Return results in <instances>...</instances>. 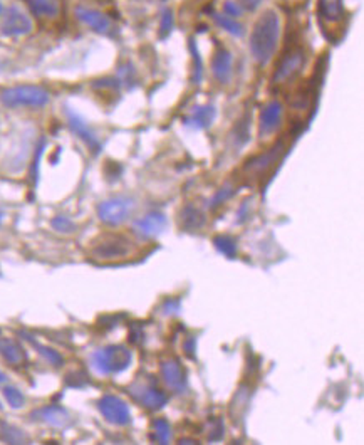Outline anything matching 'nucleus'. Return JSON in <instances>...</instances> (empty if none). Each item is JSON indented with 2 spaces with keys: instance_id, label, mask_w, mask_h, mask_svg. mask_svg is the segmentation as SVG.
<instances>
[{
  "instance_id": "obj_24",
  "label": "nucleus",
  "mask_w": 364,
  "mask_h": 445,
  "mask_svg": "<svg viewBox=\"0 0 364 445\" xmlns=\"http://www.w3.org/2000/svg\"><path fill=\"white\" fill-rule=\"evenodd\" d=\"M213 245L220 254L228 259L237 258V241L230 236H217L213 237Z\"/></svg>"
},
{
  "instance_id": "obj_3",
  "label": "nucleus",
  "mask_w": 364,
  "mask_h": 445,
  "mask_svg": "<svg viewBox=\"0 0 364 445\" xmlns=\"http://www.w3.org/2000/svg\"><path fill=\"white\" fill-rule=\"evenodd\" d=\"M49 91L35 84H19L2 89L0 101L8 108H42L49 103Z\"/></svg>"
},
{
  "instance_id": "obj_29",
  "label": "nucleus",
  "mask_w": 364,
  "mask_h": 445,
  "mask_svg": "<svg viewBox=\"0 0 364 445\" xmlns=\"http://www.w3.org/2000/svg\"><path fill=\"white\" fill-rule=\"evenodd\" d=\"M51 226L54 231L59 233H73L76 232V229H78V226H76L73 220L66 217V215H57V217H54Z\"/></svg>"
},
{
  "instance_id": "obj_23",
  "label": "nucleus",
  "mask_w": 364,
  "mask_h": 445,
  "mask_svg": "<svg viewBox=\"0 0 364 445\" xmlns=\"http://www.w3.org/2000/svg\"><path fill=\"white\" fill-rule=\"evenodd\" d=\"M22 336H24V338H25L27 341H29V343L33 345L34 348H37V352H39L40 354H42L44 358L47 359V363H51L52 366H62V363H64V358L61 357L59 352H56V349L49 348V346L39 345L37 341H35L30 335H27V333H22Z\"/></svg>"
},
{
  "instance_id": "obj_25",
  "label": "nucleus",
  "mask_w": 364,
  "mask_h": 445,
  "mask_svg": "<svg viewBox=\"0 0 364 445\" xmlns=\"http://www.w3.org/2000/svg\"><path fill=\"white\" fill-rule=\"evenodd\" d=\"M213 19L215 22H217V25L220 27V29L227 30L228 34L235 35V37H242L244 35V27H242V24H239L237 22V19H230V17L223 16V13H213Z\"/></svg>"
},
{
  "instance_id": "obj_2",
  "label": "nucleus",
  "mask_w": 364,
  "mask_h": 445,
  "mask_svg": "<svg viewBox=\"0 0 364 445\" xmlns=\"http://www.w3.org/2000/svg\"><path fill=\"white\" fill-rule=\"evenodd\" d=\"M133 362V353L124 345H110L96 349L91 357L94 370L101 375H115L124 371Z\"/></svg>"
},
{
  "instance_id": "obj_28",
  "label": "nucleus",
  "mask_w": 364,
  "mask_h": 445,
  "mask_svg": "<svg viewBox=\"0 0 364 445\" xmlns=\"http://www.w3.org/2000/svg\"><path fill=\"white\" fill-rule=\"evenodd\" d=\"M4 397H6L7 403L12 408H20L25 405L24 393H22L19 388H16V386H6V388H4Z\"/></svg>"
},
{
  "instance_id": "obj_39",
  "label": "nucleus",
  "mask_w": 364,
  "mask_h": 445,
  "mask_svg": "<svg viewBox=\"0 0 364 445\" xmlns=\"http://www.w3.org/2000/svg\"><path fill=\"white\" fill-rule=\"evenodd\" d=\"M180 442H183V444H196L195 440H192V439H183V440H180Z\"/></svg>"
},
{
  "instance_id": "obj_34",
  "label": "nucleus",
  "mask_w": 364,
  "mask_h": 445,
  "mask_svg": "<svg viewBox=\"0 0 364 445\" xmlns=\"http://www.w3.org/2000/svg\"><path fill=\"white\" fill-rule=\"evenodd\" d=\"M222 439H223V420L217 419L213 422L212 430H210L209 440L210 442H217V440H222Z\"/></svg>"
},
{
  "instance_id": "obj_4",
  "label": "nucleus",
  "mask_w": 364,
  "mask_h": 445,
  "mask_svg": "<svg viewBox=\"0 0 364 445\" xmlns=\"http://www.w3.org/2000/svg\"><path fill=\"white\" fill-rule=\"evenodd\" d=\"M128 393L131 395V398L138 405H141L150 412H160L168 403L166 393L155 385V381L150 376H143V378L134 380L128 386Z\"/></svg>"
},
{
  "instance_id": "obj_35",
  "label": "nucleus",
  "mask_w": 364,
  "mask_h": 445,
  "mask_svg": "<svg viewBox=\"0 0 364 445\" xmlns=\"http://www.w3.org/2000/svg\"><path fill=\"white\" fill-rule=\"evenodd\" d=\"M192 51H193V57L196 59V73H195V83H200L201 79V74H204V67H201V59L199 56V51H196V46L195 42L192 40Z\"/></svg>"
},
{
  "instance_id": "obj_20",
  "label": "nucleus",
  "mask_w": 364,
  "mask_h": 445,
  "mask_svg": "<svg viewBox=\"0 0 364 445\" xmlns=\"http://www.w3.org/2000/svg\"><path fill=\"white\" fill-rule=\"evenodd\" d=\"M205 214L195 205H185L180 212V226L185 231H200L205 226Z\"/></svg>"
},
{
  "instance_id": "obj_14",
  "label": "nucleus",
  "mask_w": 364,
  "mask_h": 445,
  "mask_svg": "<svg viewBox=\"0 0 364 445\" xmlns=\"http://www.w3.org/2000/svg\"><path fill=\"white\" fill-rule=\"evenodd\" d=\"M160 375L165 385L175 393H183L187 390V373L177 359H163L160 363Z\"/></svg>"
},
{
  "instance_id": "obj_40",
  "label": "nucleus",
  "mask_w": 364,
  "mask_h": 445,
  "mask_svg": "<svg viewBox=\"0 0 364 445\" xmlns=\"http://www.w3.org/2000/svg\"><path fill=\"white\" fill-rule=\"evenodd\" d=\"M7 378H6V375H4L2 371H0V383H4V381H6Z\"/></svg>"
},
{
  "instance_id": "obj_1",
  "label": "nucleus",
  "mask_w": 364,
  "mask_h": 445,
  "mask_svg": "<svg viewBox=\"0 0 364 445\" xmlns=\"http://www.w3.org/2000/svg\"><path fill=\"white\" fill-rule=\"evenodd\" d=\"M278 40H281V17L276 11L269 8L255 21L249 40L250 54L257 64L264 66L272 59Z\"/></svg>"
},
{
  "instance_id": "obj_32",
  "label": "nucleus",
  "mask_w": 364,
  "mask_h": 445,
  "mask_svg": "<svg viewBox=\"0 0 364 445\" xmlns=\"http://www.w3.org/2000/svg\"><path fill=\"white\" fill-rule=\"evenodd\" d=\"M223 16L230 17V19H239L242 16L240 4H237L235 0H227V2L223 4Z\"/></svg>"
},
{
  "instance_id": "obj_19",
  "label": "nucleus",
  "mask_w": 364,
  "mask_h": 445,
  "mask_svg": "<svg viewBox=\"0 0 364 445\" xmlns=\"http://www.w3.org/2000/svg\"><path fill=\"white\" fill-rule=\"evenodd\" d=\"M0 357L12 366H22L27 363L24 348L16 340L6 338V336H0Z\"/></svg>"
},
{
  "instance_id": "obj_42",
  "label": "nucleus",
  "mask_w": 364,
  "mask_h": 445,
  "mask_svg": "<svg viewBox=\"0 0 364 445\" xmlns=\"http://www.w3.org/2000/svg\"><path fill=\"white\" fill-rule=\"evenodd\" d=\"M0 13H2V6H0Z\"/></svg>"
},
{
  "instance_id": "obj_5",
  "label": "nucleus",
  "mask_w": 364,
  "mask_h": 445,
  "mask_svg": "<svg viewBox=\"0 0 364 445\" xmlns=\"http://www.w3.org/2000/svg\"><path fill=\"white\" fill-rule=\"evenodd\" d=\"M131 254V242L123 236H105L102 239L94 242L91 247V258L100 262H116L123 260Z\"/></svg>"
},
{
  "instance_id": "obj_10",
  "label": "nucleus",
  "mask_w": 364,
  "mask_h": 445,
  "mask_svg": "<svg viewBox=\"0 0 364 445\" xmlns=\"http://www.w3.org/2000/svg\"><path fill=\"white\" fill-rule=\"evenodd\" d=\"M284 150H286L284 143L281 141V143H277V145H274L271 150L260 153V155L252 156V158L247 160V163L244 165V172L247 175H250V177H260V175L269 172V170H271L272 166L281 160Z\"/></svg>"
},
{
  "instance_id": "obj_41",
  "label": "nucleus",
  "mask_w": 364,
  "mask_h": 445,
  "mask_svg": "<svg viewBox=\"0 0 364 445\" xmlns=\"http://www.w3.org/2000/svg\"><path fill=\"white\" fill-rule=\"evenodd\" d=\"M0 222H2V214H0Z\"/></svg>"
},
{
  "instance_id": "obj_12",
  "label": "nucleus",
  "mask_w": 364,
  "mask_h": 445,
  "mask_svg": "<svg viewBox=\"0 0 364 445\" xmlns=\"http://www.w3.org/2000/svg\"><path fill=\"white\" fill-rule=\"evenodd\" d=\"M282 120H284V105L277 100L265 103L259 118L260 137H269V134L277 132L281 128Z\"/></svg>"
},
{
  "instance_id": "obj_18",
  "label": "nucleus",
  "mask_w": 364,
  "mask_h": 445,
  "mask_svg": "<svg viewBox=\"0 0 364 445\" xmlns=\"http://www.w3.org/2000/svg\"><path fill=\"white\" fill-rule=\"evenodd\" d=\"M215 115H217V111H215L212 105L195 106L190 111V115L185 116L183 123H185V127L192 129H205L213 123Z\"/></svg>"
},
{
  "instance_id": "obj_11",
  "label": "nucleus",
  "mask_w": 364,
  "mask_h": 445,
  "mask_svg": "<svg viewBox=\"0 0 364 445\" xmlns=\"http://www.w3.org/2000/svg\"><path fill=\"white\" fill-rule=\"evenodd\" d=\"M168 227V219L161 212H150L134 220L133 231L143 239H155Z\"/></svg>"
},
{
  "instance_id": "obj_31",
  "label": "nucleus",
  "mask_w": 364,
  "mask_h": 445,
  "mask_svg": "<svg viewBox=\"0 0 364 445\" xmlns=\"http://www.w3.org/2000/svg\"><path fill=\"white\" fill-rule=\"evenodd\" d=\"M66 383L69 386H74V388H79V386H84L89 383V378L86 373L83 371H74V373H69V375L66 376Z\"/></svg>"
},
{
  "instance_id": "obj_9",
  "label": "nucleus",
  "mask_w": 364,
  "mask_h": 445,
  "mask_svg": "<svg viewBox=\"0 0 364 445\" xmlns=\"http://www.w3.org/2000/svg\"><path fill=\"white\" fill-rule=\"evenodd\" d=\"M33 30V21L24 11L19 7L12 6L6 12H2V19H0V33L4 35H25Z\"/></svg>"
},
{
  "instance_id": "obj_16",
  "label": "nucleus",
  "mask_w": 364,
  "mask_h": 445,
  "mask_svg": "<svg viewBox=\"0 0 364 445\" xmlns=\"http://www.w3.org/2000/svg\"><path fill=\"white\" fill-rule=\"evenodd\" d=\"M212 74L217 83L220 84H228L232 81L233 74V59L232 54L227 49L220 47L212 57Z\"/></svg>"
},
{
  "instance_id": "obj_13",
  "label": "nucleus",
  "mask_w": 364,
  "mask_h": 445,
  "mask_svg": "<svg viewBox=\"0 0 364 445\" xmlns=\"http://www.w3.org/2000/svg\"><path fill=\"white\" fill-rule=\"evenodd\" d=\"M74 13L84 25H88L89 29L94 30V33L102 34V35H107V34L113 33V29H115L113 21H111L107 16H105L102 12L96 11V8L78 6L76 7Z\"/></svg>"
},
{
  "instance_id": "obj_33",
  "label": "nucleus",
  "mask_w": 364,
  "mask_h": 445,
  "mask_svg": "<svg viewBox=\"0 0 364 445\" xmlns=\"http://www.w3.org/2000/svg\"><path fill=\"white\" fill-rule=\"evenodd\" d=\"M172 29H173V13L172 11H165L163 17H161V25H160L161 37H166V35L172 33Z\"/></svg>"
},
{
  "instance_id": "obj_7",
  "label": "nucleus",
  "mask_w": 364,
  "mask_h": 445,
  "mask_svg": "<svg viewBox=\"0 0 364 445\" xmlns=\"http://www.w3.org/2000/svg\"><path fill=\"white\" fill-rule=\"evenodd\" d=\"M134 207V200L131 197H113V199H107L98 207V217L101 222H105L106 226H121L131 217Z\"/></svg>"
},
{
  "instance_id": "obj_30",
  "label": "nucleus",
  "mask_w": 364,
  "mask_h": 445,
  "mask_svg": "<svg viewBox=\"0 0 364 445\" xmlns=\"http://www.w3.org/2000/svg\"><path fill=\"white\" fill-rule=\"evenodd\" d=\"M237 190L232 185H225L223 188H220V190L213 195V199H212V202H210L209 207H210V209H217V207H220L222 204H225V202L230 199V197Z\"/></svg>"
},
{
  "instance_id": "obj_21",
  "label": "nucleus",
  "mask_w": 364,
  "mask_h": 445,
  "mask_svg": "<svg viewBox=\"0 0 364 445\" xmlns=\"http://www.w3.org/2000/svg\"><path fill=\"white\" fill-rule=\"evenodd\" d=\"M27 7L40 19H56L61 12L59 0H25Z\"/></svg>"
},
{
  "instance_id": "obj_38",
  "label": "nucleus",
  "mask_w": 364,
  "mask_h": 445,
  "mask_svg": "<svg viewBox=\"0 0 364 445\" xmlns=\"http://www.w3.org/2000/svg\"><path fill=\"white\" fill-rule=\"evenodd\" d=\"M185 353L188 357H195V338H188L185 341Z\"/></svg>"
},
{
  "instance_id": "obj_36",
  "label": "nucleus",
  "mask_w": 364,
  "mask_h": 445,
  "mask_svg": "<svg viewBox=\"0 0 364 445\" xmlns=\"http://www.w3.org/2000/svg\"><path fill=\"white\" fill-rule=\"evenodd\" d=\"M178 309H180V303L175 299H168L163 306V313L166 314H177Z\"/></svg>"
},
{
  "instance_id": "obj_15",
  "label": "nucleus",
  "mask_w": 364,
  "mask_h": 445,
  "mask_svg": "<svg viewBox=\"0 0 364 445\" xmlns=\"http://www.w3.org/2000/svg\"><path fill=\"white\" fill-rule=\"evenodd\" d=\"M30 419L44 422V424L56 427V429H64L71 424V415L66 408H62L59 405H47L42 408H37L30 413Z\"/></svg>"
},
{
  "instance_id": "obj_6",
  "label": "nucleus",
  "mask_w": 364,
  "mask_h": 445,
  "mask_svg": "<svg viewBox=\"0 0 364 445\" xmlns=\"http://www.w3.org/2000/svg\"><path fill=\"white\" fill-rule=\"evenodd\" d=\"M305 62H307V56H305V51L303 47L290 49V51L278 61L276 69H274L271 79L272 84H276V86H284V84L292 83V81L298 78V76L304 71Z\"/></svg>"
},
{
  "instance_id": "obj_27",
  "label": "nucleus",
  "mask_w": 364,
  "mask_h": 445,
  "mask_svg": "<svg viewBox=\"0 0 364 445\" xmlns=\"http://www.w3.org/2000/svg\"><path fill=\"white\" fill-rule=\"evenodd\" d=\"M247 403H249V392L245 388H240L239 392L235 393V397L232 400V407H230V413H232V419H239L240 415H244Z\"/></svg>"
},
{
  "instance_id": "obj_17",
  "label": "nucleus",
  "mask_w": 364,
  "mask_h": 445,
  "mask_svg": "<svg viewBox=\"0 0 364 445\" xmlns=\"http://www.w3.org/2000/svg\"><path fill=\"white\" fill-rule=\"evenodd\" d=\"M66 115H67V123H69L71 129H73V132L78 134L81 140L86 143L91 150L98 151V148H100V140H98L96 133L93 132V128L89 127L86 121L81 118L78 113H74L73 110H66Z\"/></svg>"
},
{
  "instance_id": "obj_26",
  "label": "nucleus",
  "mask_w": 364,
  "mask_h": 445,
  "mask_svg": "<svg viewBox=\"0 0 364 445\" xmlns=\"http://www.w3.org/2000/svg\"><path fill=\"white\" fill-rule=\"evenodd\" d=\"M153 439L160 444H170L173 439L172 425L168 424V420L165 419H156L153 422Z\"/></svg>"
},
{
  "instance_id": "obj_37",
  "label": "nucleus",
  "mask_w": 364,
  "mask_h": 445,
  "mask_svg": "<svg viewBox=\"0 0 364 445\" xmlns=\"http://www.w3.org/2000/svg\"><path fill=\"white\" fill-rule=\"evenodd\" d=\"M240 4L247 8V11H255V8L262 4V0H240Z\"/></svg>"
},
{
  "instance_id": "obj_8",
  "label": "nucleus",
  "mask_w": 364,
  "mask_h": 445,
  "mask_svg": "<svg viewBox=\"0 0 364 445\" xmlns=\"http://www.w3.org/2000/svg\"><path fill=\"white\" fill-rule=\"evenodd\" d=\"M98 408H100L105 420L110 422V424L119 427L131 424V410H129L128 403L123 398L116 397V395L101 397L98 400Z\"/></svg>"
},
{
  "instance_id": "obj_22",
  "label": "nucleus",
  "mask_w": 364,
  "mask_h": 445,
  "mask_svg": "<svg viewBox=\"0 0 364 445\" xmlns=\"http://www.w3.org/2000/svg\"><path fill=\"white\" fill-rule=\"evenodd\" d=\"M317 11L326 22H339L344 16V4L343 0H319Z\"/></svg>"
}]
</instances>
